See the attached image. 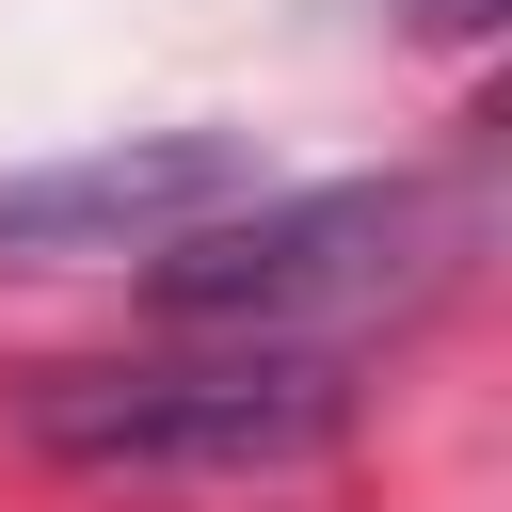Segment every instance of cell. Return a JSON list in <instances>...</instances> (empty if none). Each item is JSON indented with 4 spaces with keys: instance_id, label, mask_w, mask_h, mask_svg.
<instances>
[{
    "instance_id": "1",
    "label": "cell",
    "mask_w": 512,
    "mask_h": 512,
    "mask_svg": "<svg viewBox=\"0 0 512 512\" xmlns=\"http://www.w3.org/2000/svg\"><path fill=\"white\" fill-rule=\"evenodd\" d=\"M16 432L48 464H96V480H288L352 432V368H336V336L96 352V368H32Z\"/></svg>"
},
{
    "instance_id": "2",
    "label": "cell",
    "mask_w": 512,
    "mask_h": 512,
    "mask_svg": "<svg viewBox=\"0 0 512 512\" xmlns=\"http://www.w3.org/2000/svg\"><path fill=\"white\" fill-rule=\"evenodd\" d=\"M464 208L432 176H336V192H224L176 240H144V304L192 336H352L416 288H448Z\"/></svg>"
},
{
    "instance_id": "3",
    "label": "cell",
    "mask_w": 512,
    "mask_h": 512,
    "mask_svg": "<svg viewBox=\"0 0 512 512\" xmlns=\"http://www.w3.org/2000/svg\"><path fill=\"white\" fill-rule=\"evenodd\" d=\"M256 160L224 128H160V144H80V160H32L0 176V256L16 272H64V256H144L176 240L192 208H224Z\"/></svg>"
},
{
    "instance_id": "4",
    "label": "cell",
    "mask_w": 512,
    "mask_h": 512,
    "mask_svg": "<svg viewBox=\"0 0 512 512\" xmlns=\"http://www.w3.org/2000/svg\"><path fill=\"white\" fill-rule=\"evenodd\" d=\"M384 16H400V32H432V48H480V32H496V0H384Z\"/></svg>"
}]
</instances>
